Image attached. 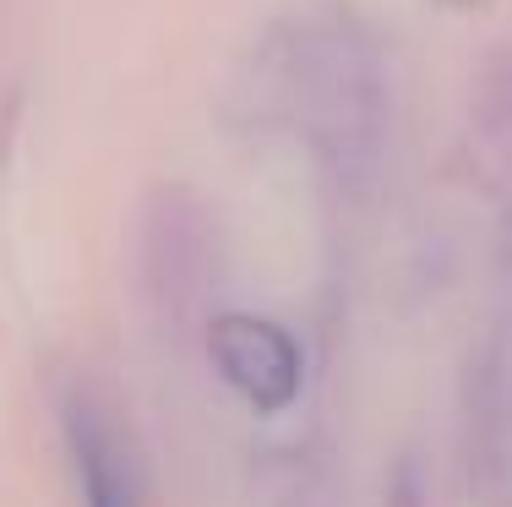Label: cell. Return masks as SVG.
I'll use <instances>...</instances> for the list:
<instances>
[{
    "label": "cell",
    "instance_id": "cell-1",
    "mask_svg": "<svg viewBox=\"0 0 512 507\" xmlns=\"http://www.w3.org/2000/svg\"><path fill=\"white\" fill-rule=\"evenodd\" d=\"M306 93L316 131L344 164H371L387 126V82L376 55L349 28H327L306 50Z\"/></svg>",
    "mask_w": 512,
    "mask_h": 507
},
{
    "label": "cell",
    "instance_id": "cell-2",
    "mask_svg": "<svg viewBox=\"0 0 512 507\" xmlns=\"http://www.w3.org/2000/svg\"><path fill=\"white\" fill-rule=\"evenodd\" d=\"M142 273L164 311L191 317L218 289V229L191 191L164 186L142 224Z\"/></svg>",
    "mask_w": 512,
    "mask_h": 507
},
{
    "label": "cell",
    "instance_id": "cell-3",
    "mask_svg": "<svg viewBox=\"0 0 512 507\" xmlns=\"http://www.w3.org/2000/svg\"><path fill=\"white\" fill-rule=\"evenodd\" d=\"M213 366L256 409H289L300 398V349L267 317H218L207 333Z\"/></svg>",
    "mask_w": 512,
    "mask_h": 507
},
{
    "label": "cell",
    "instance_id": "cell-4",
    "mask_svg": "<svg viewBox=\"0 0 512 507\" xmlns=\"http://www.w3.org/2000/svg\"><path fill=\"white\" fill-rule=\"evenodd\" d=\"M66 437L71 458L82 475V502L88 507H137V480H131V458L120 431L93 398H71L66 404Z\"/></svg>",
    "mask_w": 512,
    "mask_h": 507
},
{
    "label": "cell",
    "instance_id": "cell-5",
    "mask_svg": "<svg viewBox=\"0 0 512 507\" xmlns=\"http://www.w3.org/2000/svg\"><path fill=\"white\" fill-rule=\"evenodd\" d=\"M387 507H425V491H420V475H414V464L398 469V480H393V497H387Z\"/></svg>",
    "mask_w": 512,
    "mask_h": 507
}]
</instances>
